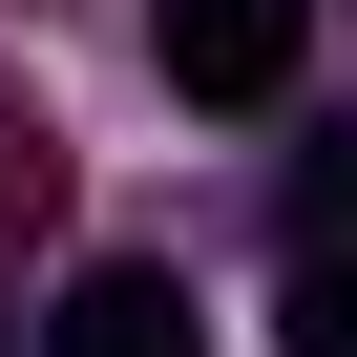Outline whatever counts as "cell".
Returning a JSON list of instances; mask_svg holds the SVG:
<instances>
[{"instance_id":"1","label":"cell","mask_w":357,"mask_h":357,"mask_svg":"<svg viewBox=\"0 0 357 357\" xmlns=\"http://www.w3.org/2000/svg\"><path fill=\"white\" fill-rule=\"evenodd\" d=\"M147 43H168L190 105H273V84L315 63V0H147Z\"/></svg>"},{"instance_id":"2","label":"cell","mask_w":357,"mask_h":357,"mask_svg":"<svg viewBox=\"0 0 357 357\" xmlns=\"http://www.w3.org/2000/svg\"><path fill=\"white\" fill-rule=\"evenodd\" d=\"M43 357H211V315H190V273H147V252H105V273H63Z\"/></svg>"}]
</instances>
